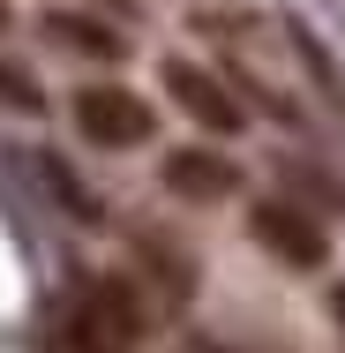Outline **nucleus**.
Instances as JSON below:
<instances>
[{
	"instance_id": "nucleus-1",
	"label": "nucleus",
	"mask_w": 345,
	"mask_h": 353,
	"mask_svg": "<svg viewBox=\"0 0 345 353\" xmlns=\"http://www.w3.org/2000/svg\"><path fill=\"white\" fill-rule=\"evenodd\" d=\"M68 121H75V136L90 143V150H143V143L158 136L150 98L128 90V83H83L68 98Z\"/></svg>"
},
{
	"instance_id": "nucleus-2",
	"label": "nucleus",
	"mask_w": 345,
	"mask_h": 353,
	"mask_svg": "<svg viewBox=\"0 0 345 353\" xmlns=\"http://www.w3.org/2000/svg\"><path fill=\"white\" fill-rule=\"evenodd\" d=\"M248 241L278 256L285 271H323L331 263V225L308 211V203H293V196H263V203H248Z\"/></svg>"
},
{
	"instance_id": "nucleus-3",
	"label": "nucleus",
	"mask_w": 345,
	"mask_h": 353,
	"mask_svg": "<svg viewBox=\"0 0 345 353\" xmlns=\"http://www.w3.org/2000/svg\"><path fill=\"white\" fill-rule=\"evenodd\" d=\"M68 331H83V339H98V346H113V353H128V346H143V331H150V301H143L136 279L105 271V279L83 285V301H75Z\"/></svg>"
},
{
	"instance_id": "nucleus-4",
	"label": "nucleus",
	"mask_w": 345,
	"mask_h": 353,
	"mask_svg": "<svg viewBox=\"0 0 345 353\" xmlns=\"http://www.w3.org/2000/svg\"><path fill=\"white\" fill-rule=\"evenodd\" d=\"M158 75H165V98H173L203 136H240V128H248V105H240V98L225 90V75H210L203 61H165Z\"/></svg>"
},
{
	"instance_id": "nucleus-5",
	"label": "nucleus",
	"mask_w": 345,
	"mask_h": 353,
	"mask_svg": "<svg viewBox=\"0 0 345 353\" xmlns=\"http://www.w3.org/2000/svg\"><path fill=\"white\" fill-rule=\"evenodd\" d=\"M158 181H165V196H180V203H196V211L240 196V165H233L218 143H180V150H165V158H158Z\"/></svg>"
},
{
	"instance_id": "nucleus-6",
	"label": "nucleus",
	"mask_w": 345,
	"mask_h": 353,
	"mask_svg": "<svg viewBox=\"0 0 345 353\" xmlns=\"http://www.w3.org/2000/svg\"><path fill=\"white\" fill-rule=\"evenodd\" d=\"M38 30H45V46H53V53H75V61H98V68H121V61H128L121 23H113V15H98V8H45V15H38Z\"/></svg>"
},
{
	"instance_id": "nucleus-7",
	"label": "nucleus",
	"mask_w": 345,
	"mask_h": 353,
	"mask_svg": "<svg viewBox=\"0 0 345 353\" xmlns=\"http://www.w3.org/2000/svg\"><path fill=\"white\" fill-rule=\"evenodd\" d=\"M30 165H38L45 196H53V203H61L68 218H83V225H98V218H105V203H98V188H90V181L75 173V165L61 158V150H30Z\"/></svg>"
},
{
	"instance_id": "nucleus-8",
	"label": "nucleus",
	"mask_w": 345,
	"mask_h": 353,
	"mask_svg": "<svg viewBox=\"0 0 345 353\" xmlns=\"http://www.w3.org/2000/svg\"><path fill=\"white\" fill-rule=\"evenodd\" d=\"M285 38H293V53H300V68H308V83H315V90L331 98V113H345V68H338V53H331V46H323V38H315V30H308L300 15L285 23Z\"/></svg>"
},
{
	"instance_id": "nucleus-9",
	"label": "nucleus",
	"mask_w": 345,
	"mask_h": 353,
	"mask_svg": "<svg viewBox=\"0 0 345 353\" xmlns=\"http://www.w3.org/2000/svg\"><path fill=\"white\" fill-rule=\"evenodd\" d=\"M278 173H285V188H293V203H308V211L338 218L345 211V181L338 173H323V165H308V158H278Z\"/></svg>"
},
{
	"instance_id": "nucleus-10",
	"label": "nucleus",
	"mask_w": 345,
	"mask_h": 353,
	"mask_svg": "<svg viewBox=\"0 0 345 353\" xmlns=\"http://www.w3.org/2000/svg\"><path fill=\"white\" fill-rule=\"evenodd\" d=\"M136 256L150 263V271H158L165 301H188V293H196V263H188L180 248H165V241H150V233H143V241H136Z\"/></svg>"
},
{
	"instance_id": "nucleus-11",
	"label": "nucleus",
	"mask_w": 345,
	"mask_h": 353,
	"mask_svg": "<svg viewBox=\"0 0 345 353\" xmlns=\"http://www.w3.org/2000/svg\"><path fill=\"white\" fill-rule=\"evenodd\" d=\"M0 105L8 113H45V83L23 68V61H0Z\"/></svg>"
},
{
	"instance_id": "nucleus-12",
	"label": "nucleus",
	"mask_w": 345,
	"mask_h": 353,
	"mask_svg": "<svg viewBox=\"0 0 345 353\" xmlns=\"http://www.w3.org/2000/svg\"><path fill=\"white\" fill-rule=\"evenodd\" d=\"M90 8H98V15H121V23L136 15V0H90Z\"/></svg>"
},
{
	"instance_id": "nucleus-13",
	"label": "nucleus",
	"mask_w": 345,
	"mask_h": 353,
	"mask_svg": "<svg viewBox=\"0 0 345 353\" xmlns=\"http://www.w3.org/2000/svg\"><path fill=\"white\" fill-rule=\"evenodd\" d=\"M331 316H338V339H345V279L331 285Z\"/></svg>"
},
{
	"instance_id": "nucleus-14",
	"label": "nucleus",
	"mask_w": 345,
	"mask_h": 353,
	"mask_svg": "<svg viewBox=\"0 0 345 353\" xmlns=\"http://www.w3.org/2000/svg\"><path fill=\"white\" fill-rule=\"evenodd\" d=\"M0 30H8V0H0Z\"/></svg>"
}]
</instances>
